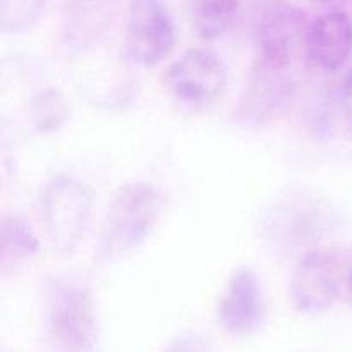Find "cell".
I'll return each instance as SVG.
<instances>
[{"label": "cell", "mask_w": 352, "mask_h": 352, "mask_svg": "<svg viewBox=\"0 0 352 352\" xmlns=\"http://www.w3.org/2000/svg\"><path fill=\"white\" fill-rule=\"evenodd\" d=\"M162 212V195L150 182H127L113 195L102 232L96 256L113 261L136 251L153 230Z\"/></svg>", "instance_id": "cell-1"}, {"label": "cell", "mask_w": 352, "mask_h": 352, "mask_svg": "<svg viewBox=\"0 0 352 352\" xmlns=\"http://www.w3.org/2000/svg\"><path fill=\"white\" fill-rule=\"evenodd\" d=\"M47 327L58 352H95L100 329L91 291L72 278H52L47 284Z\"/></svg>", "instance_id": "cell-2"}, {"label": "cell", "mask_w": 352, "mask_h": 352, "mask_svg": "<svg viewBox=\"0 0 352 352\" xmlns=\"http://www.w3.org/2000/svg\"><path fill=\"white\" fill-rule=\"evenodd\" d=\"M38 206L52 250L58 254H71L81 243L89 223L91 189L72 175L57 174L41 189Z\"/></svg>", "instance_id": "cell-3"}, {"label": "cell", "mask_w": 352, "mask_h": 352, "mask_svg": "<svg viewBox=\"0 0 352 352\" xmlns=\"http://www.w3.org/2000/svg\"><path fill=\"white\" fill-rule=\"evenodd\" d=\"M175 26L164 0H131L126 17V50L131 60L153 67L175 47Z\"/></svg>", "instance_id": "cell-4"}, {"label": "cell", "mask_w": 352, "mask_h": 352, "mask_svg": "<svg viewBox=\"0 0 352 352\" xmlns=\"http://www.w3.org/2000/svg\"><path fill=\"white\" fill-rule=\"evenodd\" d=\"M309 24L306 12L298 6L270 0L258 19V60L292 67L298 52L306 45Z\"/></svg>", "instance_id": "cell-5"}, {"label": "cell", "mask_w": 352, "mask_h": 352, "mask_svg": "<svg viewBox=\"0 0 352 352\" xmlns=\"http://www.w3.org/2000/svg\"><path fill=\"white\" fill-rule=\"evenodd\" d=\"M165 82L179 102L205 107L222 95L227 85V67L215 52L189 48L168 67Z\"/></svg>", "instance_id": "cell-6"}, {"label": "cell", "mask_w": 352, "mask_h": 352, "mask_svg": "<svg viewBox=\"0 0 352 352\" xmlns=\"http://www.w3.org/2000/svg\"><path fill=\"white\" fill-rule=\"evenodd\" d=\"M340 282L342 265L339 256L332 251H309L292 272V302L305 315H323L336 302L340 292Z\"/></svg>", "instance_id": "cell-7"}, {"label": "cell", "mask_w": 352, "mask_h": 352, "mask_svg": "<svg viewBox=\"0 0 352 352\" xmlns=\"http://www.w3.org/2000/svg\"><path fill=\"white\" fill-rule=\"evenodd\" d=\"M263 318V291L256 274L248 267L237 268L217 306L219 325L230 336L246 337L260 329Z\"/></svg>", "instance_id": "cell-8"}, {"label": "cell", "mask_w": 352, "mask_h": 352, "mask_svg": "<svg viewBox=\"0 0 352 352\" xmlns=\"http://www.w3.org/2000/svg\"><path fill=\"white\" fill-rule=\"evenodd\" d=\"M305 52L320 71L342 67L352 52V19L342 9H332L309 24Z\"/></svg>", "instance_id": "cell-9"}, {"label": "cell", "mask_w": 352, "mask_h": 352, "mask_svg": "<svg viewBox=\"0 0 352 352\" xmlns=\"http://www.w3.org/2000/svg\"><path fill=\"white\" fill-rule=\"evenodd\" d=\"M291 67H278L256 60L244 102L241 105L244 120L253 124L267 122L285 107L294 91Z\"/></svg>", "instance_id": "cell-10"}, {"label": "cell", "mask_w": 352, "mask_h": 352, "mask_svg": "<svg viewBox=\"0 0 352 352\" xmlns=\"http://www.w3.org/2000/svg\"><path fill=\"white\" fill-rule=\"evenodd\" d=\"M112 0H65L64 33L72 47H88L109 23Z\"/></svg>", "instance_id": "cell-11"}, {"label": "cell", "mask_w": 352, "mask_h": 352, "mask_svg": "<svg viewBox=\"0 0 352 352\" xmlns=\"http://www.w3.org/2000/svg\"><path fill=\"white\" fill-rule=\"evenodd\" d=\"M40 250V241L23 217H6L0 227V270L16 272Z\"/></svg>", "instance_id": "cell-12"}, {"label": "cell", "mask_w": 352, "mask_h": 352, "mask_svg": "<svg viewBox=\"0 0 352 352\" xmlns=\"http://www.w3.org/2000/svg\"><path fill=\"white\" fill-rule=\"evenodd\" d=\"M196 33L206 40L226 34L239 16V0H186Z\"/></svg>", "instance_id": "cell-13"}, {"label": "cell", "mask_w": 352, "mask_h": 352, "mask_svg": "<svg viewBox=\"0 0 352 352\" xmlns=\"http://www.w3.org/2000/svg\"><path fill=\"white\" fill-rule=\"evenodd\" d=\"M67 102L55 88H43L33 93L28 105V116L34 129L41 134H50L60 129L69 119Z\"/></svg>", "instance_id": "cell-14"}, {"label": "cell", "mask_w": 352, "mask_h": 352, "mask_svg": "<svg viewBox=\"0 0 352 352\" xmlns=\"http://www.w3.org/2000/svg\"><path fill=\"white\" fill-rule=\"evenodd\" d=\"M48 0H0V28L6 34H17L34 26Z\"/></svg>", "instance_id": "cell-15"}, {"label": "cell", "mask_w": 352, "mask_h": 352, "mask_svg": "<svg viewBox=\"0 0 352 352\" xmlns=\"http://www.w3.org/2000/svg\"><path fill=\"white\" fill-rule=\"evenodd\" d=\"M164 352H215L208 337L199 332H182L170 340Z\"/></svg>", "instance_id": "cell-16"}, {"label": "cell", "mask_w": 352, "mask_h": 352, "mask_svg": "<svg viewBox=\"0 0 352 352\" xmlns=\"http://www.w3.org/2000/svg\"><path fill=\"white\" fill-rule=\"evenodd\" d=\"M342 109H344V116H346L347 119V124H349L352 129V65L346 76V81H344Z\"/></svg>", "instance_id": "cell-17"}, {"label": "cell", "mask_w": 352, "mask_h": 352, "mask_svg": "<svg viewBox=\"0 0 352 352\" xmlns=\"http://www.w3.org/2000/svg\"><path fill=\"white\" fill-rule=\"evenodd\" d=\"M346 296H347V301H349V305L352 306V258L346 274Z\"/></svg>", "instance_id": "cell-18"}, {"label": "cell", "mask_w": 352, "mask_h": 352, "mask_svg": "<svg viewBox=\"0 0 352 352\" xmlns=\"http://www.w3.org/2000/svg\"><path fill=\"white\" fill-rule=\"evenodd\" d=\"M318 2L325 3V6H330L332 9H339V6H342V3L347 2V0H318Z\"/></svg>", "instance_id": "cell-19"}]
</instances>
